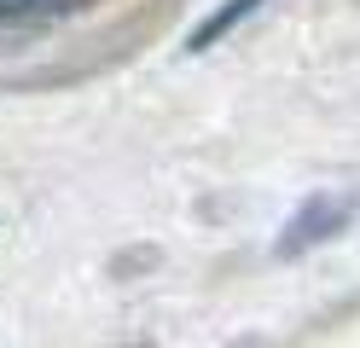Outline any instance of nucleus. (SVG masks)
Returning <instances> with one entry per match:
<instances>
[{
	"label": "nucleus",
	"mask_w": 360,
	"mask_h": 348,
	"mask_svg": "<svg viewBox=\"0 0 360 348\" xmlns=\"http://www.w3.org/2000/svg\"><path fill=\"white\" fill-rule=\"evenodd\" d=\"M349 215H354V198H308V203L297 209V215L285 221L279 255H302V250H314V244L337 238V232L349 226Z\"/></svg>",
	"instance_id": "obj_1"
},
{
	"label": "nucleus",
	"mask_w": 360,
	"mask_h": 348,
	"mask_svg": "<svg viewBox=\"0 0 360 348\" xmlns=\"http://www.w3.org/2000/svg\"><path fill=\"white\" fill-rule=\"evenodd\" d=\"M262 6H267V0H227V6H215V12H210V18H204V23H198V30L186 35V46H192V53H204V46H215L227 30H238L244 18H256Z\"/></svg>",
	"instance_id": "obj_2"
},
{
	"label": "nucleus",
	"mask_w": 360,
	"mask_h": 348,
	"mask_svg": "<svg viewBox=\"0 0 360 348\" xmlns=\"http://www.w3.org/2000/svg\"><path fill=\"white\" fill-rule=\"evenodd\" d=\"M41 6H58V0H0V12H41Z\"/></svg>",
	"instance_id": "obj_3"
}]
</instances>
